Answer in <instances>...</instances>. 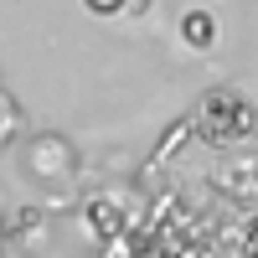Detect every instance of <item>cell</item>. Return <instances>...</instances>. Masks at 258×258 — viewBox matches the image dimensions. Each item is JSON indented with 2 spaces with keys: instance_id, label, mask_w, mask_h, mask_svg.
Masks as SVG:
<instances>
[{
  "instance_id": "6da1fadb",
  "label": "cell",
  "mask_w": 258,
  "mask_h": 258,
  "mask_svg": "<svg viewBox=\"0 0 258 258\" xmlns=\"http://www.w3.org/2000/svg\"><path fill=\"white\" fill-rule=\"evenodd\" d=\"M202 119H207V129H212V140H238V135H248V129H253V109H248L238 93H227V88L207 98Z\"/></svg>"
},
{
  "instance_id": "7a4b0ae2",
  "label": "cell",
  "mask_w": 258,
  "mask_h": 258,
  "mask_svg": "<svg viewBox=\"0 0 258 258\" xmlns=\"http://www.w3.org/2000/svg\"><path fill=\"white\" fill-rule=\"evenodd\" d=\"M181 41L191 52H207L212 41H217V21H212V11H186L181 16Z\"/></svg>"
},
{
  "instance_id": "3957f363",
  "label": "cell",
  "mask_w": 258,
  "mask_h": 258,
  "mask_svg": "<svg viewBox=\"0 0 258 258\" xmlns=\"http://www.w3.org/2000/svg\"><path fill=\"white\" fill-rule=\"evenodd\" d=\"M83 6H88L93 16H119V11H124V0H83Z\"/></svg>"
}]
</instances>
